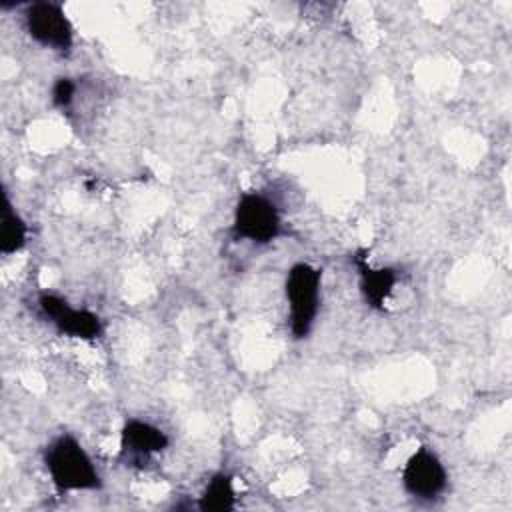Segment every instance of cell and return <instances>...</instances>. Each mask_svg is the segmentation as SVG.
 Wrapping results in <instances>:
<instances>
[{
    "label": "cell",
    "mask_w": 512,
    "mask_h": 512,
    "mask_svg": "<svg viewBox=\"0 0 512 512\" xmlns=\"http://www.w3.org/2000/svg\"><path fill=\"white\" fill-rule=\"evenodd\" d=\"M38 308L60 334L80 340H94L102 334V320L94 312L86 308H72L64 298L56 294H40Z\"/></svg>",
    "instance_id": "5b68a950"
},
{
    "label": "cell",
    "mask_w": 512,
    "mask_h": 512,
    "mask_svg": "<svg viewBox=\"0 0 512 512\" xmlns=\"http://www.w3.org/2000/svg\"><path fill=\"white\" fill-rule=\"evenodd\" d=\"M28 226L22 220V216L12 206L10 198L4 194V206H2V230H0V252L4 256H10L18 252L26 244Z\"/></svg>",
    "instance_id": "9c48e42d"
},
{
    "label": "cell",
    "mask_w": 512,
    "mask_h": 512,
    "mask_svg": "<svg viewBox=\"0 0 512 512\" xmlns=\"http://www.w3.org/2000/svg\"><path fill=\"white\" fill-rule=\"evenodd\" d=\"M24 26L32 40L44 48L56 52H68L72 48L74 30L64 14V8L56 2H32L24 12Z\"/></svg>",
    "instance_id": "277c9868"
},
{
    "label": "cell",
    "mask_w": 512,
    "mask_h": 512,
    "mask_svg": "<svg viewBox=\"0 0 512 512\" xmlns=\"http://www.w3.org/2000/svg\"><path fill=\"white\" fill-rule=\"evenodd\" d=\"M234 502H236V494H234L232 478L224 472H218L206 484L198 500V508L204 512H222V510H230Z\"/></svg>",
    "instance_id": "30bf717a"
},
{
    "label": "cell",
    "mask_w": 512,
    "mask_h": 512,
    "mask_svg": "<svg viewBox=\"0 0 512 512\" xmlns=\"http://www.w3.org/2000/svg\"><path fill=\"white\" fill-rule=\"evenodd\" d=\"M44 464L58 490L100 488V474L92 458L70 434H60L48 444L44 452Z\"/></svg>",
    "instance_id": "6da1fadb"
},
{
    "label": "cell",
    "mask_w": 512,
    "mask_h": 512,
    "mask_svg": "<svg viewBox=\"0 0 512 512\" xmlns=\"http://www.w3.org/2000/svg\"><path fill=\"white\" fill-rule=\"evenodd\" d=\"M360 272V292L370 308L382 310L386 298L396 284V272L392 268H372L364 256H356Z\"/></svg>",
    "instance_id": "ba28073f"
},
{
    "label": "cell",
    "mask_w": 512,
    "mask_h": 512,
    "mask_svg": "<svg viewBox=\"0 0 512 512\" xmlns=\"http://www.w3.org/2000/svg\"><path fill=\"white\" fill-rule=\"evenodd\" d=\"M232 228L238 238L268 244L280 236L282 222L274 202L258 192H246L236 204Z\"/></svg>",
    "instance_id": "3957f363"
},
{
    "label": "cell",
    "mask_w": 512,
    "mask_h": 512,
    "mask_svg": "<svg viewBox=\"0 0 512 512\" xmlns=\"http://www.w3.org/2000/svg\"><path fill=\"white\" fill-rule=\"evenodd\" d=\"M166 446L168 436L144 420H128L122 428V452L132 460L148 458L156 452H162Z\"/></svg>",
    "instance_id": "52a82bcc"
},
{
    "label": "cell",
    "mask_w": 512,
    "mask_h": 512,
    "mask_svg": "<svg viewBox=\"0 0 512 512\" xmlns=\"http://www.w3.org/2000/svg\"><path fill=\"white\" fill-rule=\"evenodd\" d=\"M74 94H76V84L72 78H66V76L58 78L52 86V102L60 110H66L72 104Z\"/></svg>",
    "instance_id": "8fae6325"
},
{
    "label": "cell",
    "mask_w": 512,
    "mask_h": 512,
    "mask_svg": "<svg viewBox=\"0 0 512 512\" xmlns=\"http://www.w3.org/2000/svg\"><path fill=\"white\" fill-rule=\"evenodd\" d=\"M448 484V474L440 458L428 450L418 448L402 470V486L404 490L420 500H432L444 492Z\"/></svg>",
    "instance_id": "8992f818"
},
{
    "label": "cell",
    "mask_w": 512,
    "mask_h": 512,
    "mask_svg": "<svg viewBox=\"0 0 512 512\" xmlns=\"http://www.w3.org/2000/svg\"><path fill=\"white\" fill-rule=\"evenodd\" d=\"M322 270L308 262H296L286 276V300L290 308V332L296 340L310 334L320 306Z\"/></svg>",
    "instance_id": "7a4b0ae2"
}]
</instances>
